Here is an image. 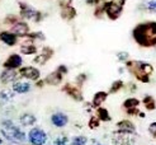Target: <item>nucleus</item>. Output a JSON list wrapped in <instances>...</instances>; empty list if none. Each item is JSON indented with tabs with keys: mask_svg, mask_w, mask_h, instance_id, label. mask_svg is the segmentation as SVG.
<instances>
[{
	"mask_svg": "<svg viewBox=\"0 0 156 145\" xmlns=\"http://www.w3.org/2000/svg\"><path fill=\"white\" fill-rule=\"evenodd\" d=\"M133 37L138 45L151 47L156 45V22H147L138 24L133 29Z\"/></svg>",
	"mask_w": 156,
	"mask_h": 145,
	"instance_id": "1",
	"label": "nucleus"
},
{
	"mask_svg": "<svg viewBox=\"0 0 156 145\" xmlns=\"http://www.w3.org/2000/svg\"><path fill=\"white\" fill-rule=\"evenodd\" d=\"M127 66L129 69V71H132V74L138 80H142V82H149V76L154 71L152 65L147 63H142V61H131V63H127Z\"/></svg>",
	"mask_w": 156,
	"mask_h": 145,
	"instance_id": "2",
	"label": "nucleus"
},
{
	"mask_svg": "<svg viewBox=\"0 0 156 145\" xmlns=\"http://www.w3.org/2000/svg\"><path fill=\"white\" fill-rule=\"evenodd\" d=\"M4 129L2 130L3 135L9 140H19L23 141L26 140V134L22 131L20 129H18L17 126H14L10 121H5L4 122Z\"/></svg>",
	"mask_w": 156,
	"mask_h": 145,
	"instance_id": "3",
	"label": "nucleus"
},
{
	"mask_svg": "<svg viewBox=\"0 0 156 145\" xmlns=\"http://www.w3.org/2000/svg\"><path fill=\"white\" fill-rule=\"evenodd\" d=\"M112 143H113V145H133L135 139H133V136H132V134L117 131L113 134Z\"/></svg>",
	"mask_w": 156,
	"mask_h": 145,
	"instance_id": "4",
	"label": "nucleus"
},
{
	"mask_svg": "<svg viewBox=\"0 0 156 145\" xmlns=\"http://www.w3.org/2000/svg\"><path fill=\"white\" fill-rule=\"evenodd\" d=\"M47 140V135L41 129H32L29 131V141L32 145H43Z\"/></svg>",
	"mask_w": 156,
	"mask_h": 145,
	"instance_id": "5",
	"label": "nucleus"
},
{
	"mask_svg": "<svg viewBox=\"0 0 156 145\" xmlns=\"http://www.w3.org/2000/svg\"><path fill=\"white\" fill-rule=\"evenodd\" d=\"M104 10H105L107 15L111 19H117L121 15V13H122V4L117 3V2L108 3V4H105Z\"/></svg>",
	"mask_w": 156,
	"mask_h": 145,
	"instance_id": "6",
	"label": "nucleus"
},
{
	"mask_svg": "<svg viewBox=\"0 0 156 145\" xmlns=\"http://www.w3.org/2000/svg\"><path fill=\"white\" fill-rule=\"evenodd\" d=\"M20 75H23L24 78H28L30 80H37L40 78V70L32 66H26L20 67Z\"/></svg>",
	"mask_w": 156,
	"mask_h": 145,
	"instance_id": "7",
	"label": "nucleus"
},
{
	"mask_svg": "<svg viewBox=\"0 0 156 145\" xmlns=\"http://www.w3.org/2000/svg\"><path fill=\"white\" fill-rule=\"evenodd\" d=\"M22 65V57L17 53H14V55H10L8 57V60L4 63V67L6 69H10V70H15L17 67H19Z\"/></svg>",
	"mask_w": 156,
	"mask_h": 145,
	"instance_id": "8",
	"label": "nucleus"
},
{
	"mask_svg": "<svg viewBox=\"0 0 156 145\" xmlns=\"http://www.w3.org/2000/svg\"><path fill=\"white\" fill-rule=\"evenodd\" d=\"M117 127H118V131L122 132H128V134H135L136 131V127L135 125L132 124L129 120H122L117 124Z\"/></svg>",
	"mask_w": 156,
	"mask_h": 145,
	"instance_id": "9",
	"label": "nucleus"
},
{
	"mask_svg": "<svg viewBox=\"0 0 156 145\" xmlns=\"http://www.w3.org/2000/svg\"><path fill=\"white\" fill-rule=\"evenodd\" d=\"M51 121H52V124H53L55 126H57V127H64V126H66V125H67L69 118H67L66 114L58 112V113L52 114Z\"/></svg>",
	"mask_w": 156,
	"mask_h": 145,
	"instance_id": "10",
	"label": "nucleus"
},
{
	"mask_svg": "<svg viewBox=\"0 0 156 145\" xmlns=\"http://www.w3.org/2000/svg\"><path fill=\"white\" fill-rule=\"evenodd\" d=\"M64 90L69 96H71L74 99H76V101H81L83 99V94H81V92H80L79 88H75L73 85H70V84H67V85H65Z\"/></svg>",
	"mask_w": 156,
	"mask_h": 145,
	"instance_id": "11",
	"label": "nucleus"
},
{
	"mask_svg": "<svg viewBox=\"0 0 156 145\" xmlns=\"http://www.w3.org/2000/svg\"><path fill=\"white\" fill-rule=\"evenodd\" d=\"M61 80H62V73H60L58 70H56V71H53V73H51L47 78H46V83H48V84H51V85H57V84H60L61 83Z\"/></svg>",
	"mask_w": 156,
	"mask_h": 145,
	"instance_id": "12",
	"label": "nucleus"
},
{
	"mask_svg": "<svg viewBox=\"0 0 156 145\" xmlns=\"http://www.w3.org/2000/svg\"><path fill=\"white\" fill-rule=\"evenodd\" d=\"M12 31L14 34H19V36H24L28 33L29 27L26 24V23H15V24L12 27Z\"/></svg>",
	"mask_w": 156,
	"mask_h": 145,
	"instance_id": "13",
	"label": "nucleus"
},
{
	"mask_svg": "<svg viewBox=\"0 0 156 145\" xmlns=\"http://www.w3.org/2000/svg\"><path fill=\"white\" fill-rule=\"evenodd\" d=\"M3 83H10L13 82L14 79H17V73L15 70H10V69H6L5 71L2 73V76H0Z\"/></svg>",
	"mask_w": 156,
	"mask_h": 145,
	"instance_id": "14",
	"label": "nucleus"
},
{
	"mask_svg": "<svg viewBox=\"0 0 156 145\" xmlns=\"http://www.w3.org/2000/svg\"><path fill=\"white\" fill-rule=\"evenodd\" d=\"M29 89H30V85L24 82H17L13 85V90L15 93H27V92H29Z\"/></svg>",
	"mask_w": 156,
	"mask_h": 145,
	"instance_id": "15",
	"label": "nucleus"
},
{
	"mask_svg": "<svg viewBox=\"0 0 156 145\" xmlns=\"http://www.w3.org/2000/svg\"><path fill=\"white\" fill-rule=\"evenodd\" d=\"M0 38H2V41L6 45H9V46H13L17 43V37H15L14 33H10V32H4L0 34Z\"/></svg>",
	"mask_w": 156,
	"mask_h": 145,
	"instance_id": "16",
	"label": "nucleus"
},
{
	"mask_svg": "<svg viewBox=\"0 0 156 145\" xmlns=\"http://www.w3.org/2000/svg\"><path fill=\"white\" fill-rule=\"evenodd\" d=\"M107 97H108V93H105V92H98V93H95L94 98H93V106L100 107V104L105 101Z\"/></svg>",
	"mask_w": 156,
	"mask_h": 145,
	"instance_id": "17",
	"label": "nucleus"
},
{
	"mask_svg": "<svg viewBox=\"0 0 156 145\" xmlns=\"http://www.w3.org/2000/svg\"><path fill=\"white\" fill-rule=\"evenodd\" d=\"M34 122H36V117L30 113H24L20 116V124L23 126H30V125H33Z\"/></svg>",
	"mask_w": 156,
	"mask_h": 145,
	"instance_id": "18",
	"label": "nucleus"
},
{
	"mask_svg": "<svg viewBox=\"0 0 156 145\" xmlns=\"http://www.w3.org/2000/svg\"><path fill=\"white\" fill-rule=\"evenodd\" d=\"M14 93L15 92L13 89H5L3 92H0V102L5 103L8 101H10V99H13L14 98Z\"/></svg>",
	"mask_w": 156,
	"mask_h": 145,
	"instance_id": "19",
	"label": "nucleus"
},
{
	"mask_svg": "<svg viewBox=\"0 0 156 145\" xmlns=\"http://www.w3.org/2000/svg\"><path fill=\"white\" fill-rule=\"evenodd\" d=\"M52 55V50L50 49H44L43 50V55H40L34 59V63H38V64H44L46 61L50 59V56Z\"/></svg>",
	"mask_w": 156,
	"mask_h": 145,
	"instance_id": "20",
	"label": "nucleus"
},
{
	"mask_svg": "<svg viewBox=\"0 0 156 145\" xmlns=\"http://www.w3.org/2000/svg\"><path fill=\"white\" fill-rule=\"evenodd\" d=\"M140 104V101L136 98H128L124 101L123 103V107L124 108H127V110H133V108H137V106Z\"/></svg>",
	"mask_w": 156,
	"mask_h": 145,
	"instance_id": "21",
	"label": "nucleus"
},
{
	"mask_svg": "<svg viewBox=\"0 0 156 145\" xmlns=\"http://www.w3.org/2000/svg\"><path fill=\"white\" fill-rule=\"evenodd\" d=\"M144 104L147 110H155L156 108V102H155V99L151 97V96H146L144 98Z\"/></svg>",
	"mask_w": 156,
	"mask_h": 145,
	"instance_id": "22",
	"label": "nucleus"
},
{
	"mask_svg": "<svg viewBox=\"0 0 156 145\" xmlns=\"http://www.w3.org/2000/svg\"><path fill=\"white\" fill-rule=\"evenodd\" d=\"M98 118L102 120V121H109L111 120V116H109V113L105 108H102V107H99L98 108Z\"/></svg>",
	"mask_w": 156,
	"mask_h": 145,
	"instance_id": "23",
	"label": "nucleus"
},
{
	"mask_svg": "<svg viewBox=\"0 0 156 145\" xmlns=\"http://www.w3.org/2000/svg\"><path fill=\"white\" fill-rule=\"evenodd\" d=\"M75 14H76V12L73 9L71 6H65V9L62 10V17H64V18H67V19L74 18V17H75Z\"/></svg>",
	"mask_w": 156,
	"mask_h": 145,
	"instance_id": "24",
	"label": "nucleus"
},
{
	"mask_svg": "<svg viewBox=\"0 0 156 145\" xmlns=\"http://www.w3.org/2000/svg\"><path fill=\"white\" fill-rule=\"evenodd\" d=\"M87 143L88 139L85 136H75L71 141V145H87Z\"/></svg>",
	"mask_w": 156,
	"mask_h": 145,
	"instance_id": "25",
	"label": "nucleus"
},
{
	"mask_svg": "<svg viewBox=\"0 0 156 145\" xmlns=\"http://www.w3.org/2000/svg\"><path fill=\"white\" fill-rule=\"evenodd\" d=\"M37 51V49L34 47L33 45H29V46H23V47L20 49V52L24 53V55H32V53H34Z\"/></svg>",
	"mask_w": 156,
	"mask_h": 145,
	"instance_id": "26",
	"label": "nucleus"
},
{
	"mask_svg": "<svg viewBox=\"0 0 156 145\" xmlns=\"http://www.w3.org/2000/svg\"><path fill=\"white\" fill-rule=\"evenodd\" d=\"M22 15H24L26 18H33L34 15H36V12L33 9H30V8L24 6V10L22 12Z\"/></svg>",
	"mask_w": 156,
	"mask_h": 145,
	"instance_id": "27",
	"label": "nucleus"
},
{
	"mask_svg": "<svg viewBox=\"0 0 156 145\" xmlns=\"http://www.w3.org/2000/svg\"><path fill=\"white\" fill-rule=\"evenodd\" d=\"M123 87V82L122 80H117L112 84V88H111V93H115V92H118L121 88Z\"/></svg>",
	"mask_w": 156,
	"mask_h": 145,
	"instance_id": "28",
	"label": "nucleus"
},
{
	"mask_svg": "<svg viewBox=\"0 0 156 145\" xmlns=\"http://www.w3.org/2000/svg\"><path fill=\"white\" fill-rule=\"evenodd\" d=\"M146 8H147V10H150L152 13H156V0H147Z\"/></svg>",
	"mask_w": 156,
	"mask_h": 145,
	"instance_id": "29",
	"label": "nucleus"
},
{
	"mask_svg": "<svg viewBox=\"0 0 156 145\" xmlns=\"http://www.w3.org/2000/svg\"><path fill=\"white\" fill-rule=\"evenodd\" d=\"M100 124V120L98 117H91L90 121H89V127L90 129H97Z\"/></svg>",
	"mask_w": 156,
	"mask_h": 145,
	"instance_id": "30",
	"label": "nucleus"
},
{
	"mask_svg": "<svg viewBox=\"0 0 156 145\" xmlns=\"http://www.w3.org/2000/svg\"><path fill=\"white\" fill-rule=\"evenodd\" d=\"M117 57H118V60H121V61H127V59L129 57V55H128V52L122 51V52L117 53Z\"/></svg>",
	"mask_w": 156,
	"mask_h": 145,
	"instance_id": "31",
	"label": "nucleus"
},
{
	"mask_svg": "<svg viewBox=\"0 0 156 145\" xmlns=\"http://www.w3.org/2000/svg\"><path fill=\"white\" fill-rule=\"evenodd\" d=\"M55 145H67V139L66 137H57L56 141H55Z\"/></svg>",
	"mask_w": 156,
	"mask_h": 145,
	"instance_id": "32",
	"label": "nucleus"
},
{
	"mask_svg": "<svg viewBox=\"0 0 156 145\" xmlns=\"http://www.w3.org/2000/svg\"><path fill=\"white\" fill-rule=\"evenodd\" d=\"M149 131L154 137H156V122H152V124L149 126Z\"/></svg>",
	"mask_w": 156,
	"mask_h": 145,
	"instance_id": "33",
	"label": "nucleus"
},
{
	"mask_svg": "<svg viewBox=\"0 0 156 145\" xmlns=\"http://www.w3.org/2000/svg\"><path fill=\"white\" fill-rule=\"evenodd\" d=\"M57 70L60 71V73H62V74H65V73H67V69H66V66H64V65H61V66H58V69Z\"/></svg>",
	"mask_w": 156,
	"mask_h": 145,
	"instance_id": "34",
	"label": "nucleus"
},
{
	"mask_svg": "<svg viewBox=\"0 0 156 145\" xmlns=\"http://www.w3.org/2000/svg\"><path fill=\"white\" fill-rule=\"evenodd\" d=\"M95 145H100V144H95Z\"/></svg>",
	"mask_w": 156,
	"mask_h": 145,
	"instance_id": "35",
	"label": "nucleus"
},
{
	"mask_svg": "<svg viewBox=\"0 0 156 145\" xmlns=\"http://www.w3.org/2000/svg\"><path fill=\"white\" fill-rule=\"evenodd\" d=\"M0 143H2V139H0Z\"/></svg>",
	"mask_w": 156,
	"mask_h": 145,
	"instance_id": "36",
	"label": "nucleus"
}]
</instances>
